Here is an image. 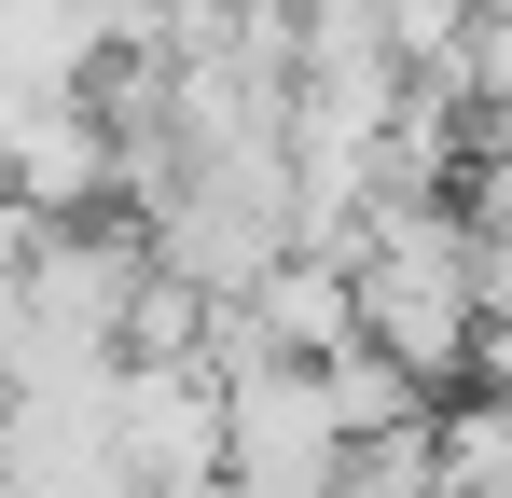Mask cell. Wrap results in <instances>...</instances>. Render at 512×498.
Here are the masks:
<instances>
[{"label":"cell","instance_id":"1","mask_svg":"<svg viewBox=\"0 0 512 498\" xmlns=\"http://www.w3.org/2000/svg\"><path fill=\"white\" fill-rule=\"evenodd\" d=\"M346 263H360V332H388L429 388H471L485 319H499V236L457 194H374Z\"/></svg>","mask_w":512,"mask_h":498},{"label":"cell","instance_id":"2","mask_svg":"<svg viewBox=\"0 0 512 498\" xmlns=\"http://www.w3.org/2000/svg\"><path fill=\"white\" fill-rule=\"evenodd\" d=\"M346 471V415L319 388V360H291V346H263L222 374V485L236 498H333Z\"/></svg>","mask_w":512,"mask_h":498},{"label":"cell","instance_id":"3","mask_svg":"<svg viewBox=\"0 0 512 498\" xmlns=\"http://www.w3.org/2000/svg\"><path fill=\"white\" fill-rule=\"evenodd\" d=\"M333 498H443V443H429V415H416V429H374V443H346Z\"/></svg>","mask_w":512,"mask_h":498},{"label":"cell","instance_id":"4","mask_svg":"<svg viewBox=\"0 0 512 498\" xmlns=\"http://www.w3.org/2000/svg\"><path fill=\"white\" fill-rule=\"evenodd\" d=\"M429 83H457L471 111H512V0H499V14H471V42H457V70H429Z\"/></svg>","mask_w":512,"mask_h":498},{"label":"cell","instance_id":"5","mask_svg":"<svg viewBox=\"0 0 512 498\" xmlns=\"http://www.w3.org/2000/svg\"><path fill=\"white\" fill-rule=\"evenodd\" d=\"M0 443H14V388H0Z\"/></svg>","mask_w":512,"mask_h":498},{"label":"cell","instance_id":"6","mask_svg":"<svg viewBox=\"0 0 512 498\" xmlns=\"http://www.w3.org/2000/svg\"><path fill=\"white\" fill-rule=\"evenodd\" d=\"M0 498H14V485H0Z\"/></svg>","mask_w":512,"mask_h":498}]
</instances>
